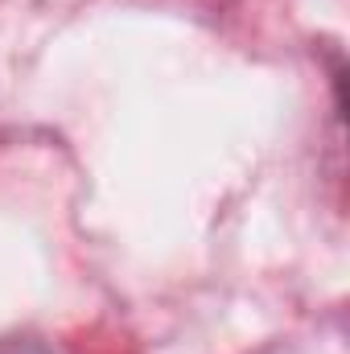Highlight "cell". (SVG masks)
Here are the masks:
<instances>
[]
</instances>
